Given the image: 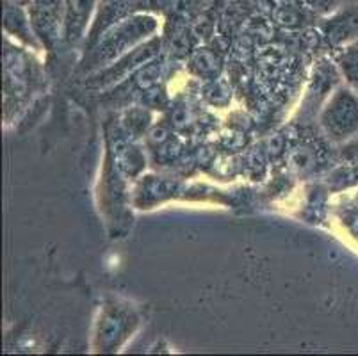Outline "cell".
Here are the masks:
<instances>
[{"label": "cell", "instance_id": "obj_1", "mask_svg": "<svg viewBox=\"0 0 358 356\" xmlns=\"http://www.w3.org/2000/svg\"><path fill=\"white\" fill-rule=\"evenodd\" d=\"M321 125L334 141H346L358 134V97L338 90L321 114Z\"/></svg>", "mask_w": 358, "mask_h": 356}, {"label": "cell", "instance_id": "obj_3", "mask_svg": "<svg viewBox=\"0 0 358 356\" xmlns=\"http://www.w3.org/2000/svg\"><path fill=\"white\" fill-rule=\"evenodd\" d=\"M95 0H68V8H70V15L73 20L86 18L87 13L93 8Z\"/></svg>", "mask_w": 358, "mask_h": 356}, {"label": "cell", "instance_id": "obj_2", "mask_svg": "<svg viewBox=\"0 0 358 356\" xmlns=\"http://www.w3.org/2000/svg\"><path fill=\"white\" fill-rule=\"evenodd\" d=\"M343 68L351 83L358 86V45L346 52L343 59Z\"/></svg>", "mask_w": 358, "mask_h": 356}, {"label": "cell", "instance_id": "obj_4", "mask_svg": "<svg viewBox=\"0 0 358 356\" xmlns=\"http://www.w3.org/2000/svg\"><path fill=\"white\" fill-rule=\"evenodd\" d=\"M314 6H317L319 9H323V11H330V9H335L338 6L341 0H312Z\"/></svg>", "mask_w": 358, "mask_h": 356}]
</instances>
